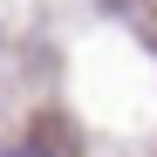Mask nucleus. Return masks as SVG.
I'll return each mask as SVG.
<instances>
[{
    "instance_id": "nucleus-1",
    "label": "nucleus",
    "mask_w": 157,
    "mask_h": 157,
    "mask_svg": "<svg viewBox=\"0 0 157 157\" xmlns=\"http://www.w3.org/2000/svg\"><path fill=\"white\" fill-rule=\"evenodd\" d=\"M7 157H55V150H41V144H21V150H7Z\"/></svg>"
}]
</instances>
